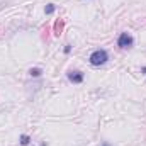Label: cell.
<instances>
[{"label": "cell", "instance_id": "cell-1", "mask_svg": "<svg viewBox=\"0 0 146 146\" xmlns=\"http://www.w3.org/2000/svg\"><path fill=\"white\" fill-rule=\"evenodd\" d=\"M107 60H109V56H107V53H106L104 49H97V51H94V53L90 54V63H92L94 66H100V65H104Z\"/></svg>", "mask_w": 146, "mask_h": 146}, {"label": "cell", "instance_id": "cell-2", "mask_svg": "<svg viewBox=\"0 0 146 146\" xmlns=\"http://www.w3.org/2000/svg\"><path fill=\"white\" fill-rule=\"evenodd\" d=\"M117 44H119L121 48H129V46H133V37L129 36L127 33H122V34L119 36V41H117Z\"/></svg>", "mask_w": 146, "mask_h": 146}, {"label": "cell", "instance_id": "cell-3", "mask_svg": "<svg viewBox=\"0 0 146 146\" xmlns=\"http://www.w3.org/2000/svg\"><path fill=\"white\" fill-rule=\"evenodd\" d=\"M68 78L72 80L73 83H80V82L83 80V75H82L80 72H72L70 75H68Z\"/></svg>", "mask_w": 146, "mask_h": 146}, {"label": "cell", "instance_id": "cell-4", "mask_svg": "<svg viewBox=\"0 0 146 146\" xmlns=\"http://www.w3.org/2000/svg\"><path fill=\"white\" fill-rule=\"evenodd\" d=\"M31 75H33V76H39V75H41V70L34 68V70H31Z\"/></svg>", "mask_w": 146, "mask_h": 146}, {"label": "cell", "instance_id": "cell-5", "mask_svg": "<svg viewBox=\"0 0 146 146\" xmlns=\"http://www.w3.org/2000/svg\"><path fill=\"white\" fill-rule=\"evenodd\" d=\"M53 12H54V7L53 5H48L46 7V14H53Z\"/></svg>", "mask_w": 146, "mask_h": 146}, {"label": "cell", "instance_id": "cell-6", "mask_svg": "<svg viewBox=\"0 0 146 146\" xmlns=\"http://www.w3.org/2000/svg\"><path fill=\"white\" fill-rule=\"evenodd\" d=\"M54 29H56V34H60V31H61V24H60V22H56Z\"/></svg>", "mask_w": 146, "mask_h": 146}, {"label": "cell", "instance_id": "cell-7", "mask_svg": "<svg viewBox=\"0 0 146 146\" xmlns=\"http://www.w3.org/2000/svg\"><path fill=\"white\" fill-rule=\"evenodd\" d=\"M29 143V138L27 136H22V145H27Z\"/></svg>", "mask_w": 146, "mask_h": 146}, {"label": "cell", "instance_id": "cell-8", "mask_svg": "<svg viewBox=\"0 0 146 146\" xmlns=\"http://www.w3.org/2000/svg\"><path fill=\"white\" fill-rule=\"evenodd\" d=\"M104 146H109V145H104Z\"/></svg>", "mask_w": 146, "mask_h": 146}]
</instances>
